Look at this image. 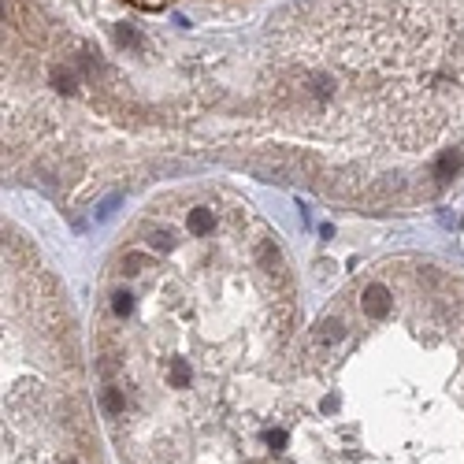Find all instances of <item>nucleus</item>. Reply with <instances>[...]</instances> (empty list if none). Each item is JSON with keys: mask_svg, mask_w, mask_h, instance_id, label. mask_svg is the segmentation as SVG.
<instances>
[{"mask_svg": "<svg viewBox=\"0 0 464 464\" xmlns=\"http://www.w3.org/2000/svg\"><path fill=\"white\" fill-rule=\"evenodd\" d=\"M193 464H464V283L357 279L294 357L226 390Z\"/></svg>", "mask_w": 464, "mask_h": 464, "instance_id": "f257e3e1", "label": "nucleus"}, {"mask_svg": "<svg viewBox=\"0 0 464 464\" xmlns=\"http://www.w3.org/2000/svg\"><path fill=\"white\" fill-rule=\"evenodd\" d=\"M4 464H104L71 323L4 234Z\"/></svg>", "mask_w": 464, "mask_h": 464, "instance_id": "f03ea898", "label": "nucleus"}]
</instances>
